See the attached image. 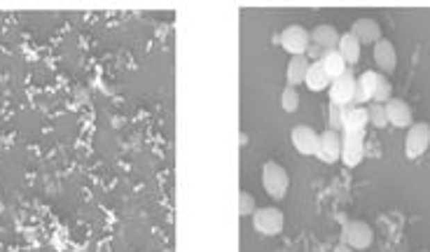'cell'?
Segmentation results:
<instances>
[{
  "label": "cell",
  "instance_id": "cell-6",
  "mask_svg": "<svg viewBox=\"0 0 430 252\" xmlns=\"http://www.w3.org/2000/svg\"><path fill=\"white\" fill-rule=\"evenodd\" d=\"M353 94H356V75L351 68H346V73L330 84V103L332 106H349L353 103Z\"/></svg>",
  "mask_w": 430,
  "mask_h": 252
},
{
  "label": "cell",
  "instance_id": "cell-26",
  "mask_svg": "<svg viewBox=\"0 0 430 252\" xmlns=\"http://www.w3.org/2000/svg\"><path fill=\"white\" fill-rule=\"evenodd\" d=\"M335 252H353V248H349V245H344V243H339L337 248H335Z\"/></svg>",
  "mask_w": 430,
  "mask_h": 252
},
{
  "label": "cell",
  "instance_id": "cell-22",
  "mask_svg": "<svg viewBox=\"0 0 430 252\" xmlns=\"http://www.w3.org/2000/svg\"><path fill=\"white\" fill-rule=\"evenodd\" d=\"M281 108L286 112H295L299 108V92L295 87H286L283 94H281Z\"/></svg>",
  "mask_w": 430,
  "mask_h": 252
},
{
  "label": "cell",
  "instance_id": "cell-2",
  "mask_svg": "<svg viewBox=\"0 0 430 252\" xmlns=\"http://www.w3.org/2000/svg\"><path fill=\"white\" fill-rule=\"evenodd\" d=\"M372 241H374V231H372L370 224H365L363 219H351V222L344 224V229H342L344 245H349L353 250H365V248H370Z\"/></svg>",
  "mask_w": 430,
  "mask_h": 252
},
{
  "label": "cell",
  "instance_id": "cell-24",
  "mask_svg": "<svg viewBox=\"0 0 430 252\" xmlns=\"http://www.w3.org/2000/svg\"><path fill=\"white\" fill-rule=\"evenodd\" d=\"M344 124V106H332L330 103V128L332 131H342Z\"/></svg>",
  "mask_w": 430,
  "mask_h": 252
},
{
  "label": "cell",
  "instance_id": "cell-4",
  "mask_svg": "<svg viewBox=\"0 0 430 252\" xmlns=\"http://www.w3.org/2000/svg\"><path fill=\"white\" fill-rule=\"evenodd\" d=\"M283 212L279 208H258L253 212V227L262 236H279L283 231Z\"/></svg>",
  "mask_w": 430,
  "mask_h": 252
},
{
  "label": "cell",
  "instance_id": "cell-3",
  "mask_svg": "<svg viewBox=\"0 0 430 252\" xmlns=\"http://www.w3.org/2000/svg\"><path fill=\"white\" fill-rule=\"evenodd\" d=\"M279 42L290 56H306V49H309V44H311V35L306 28L292 24V26H288V28H283V33L279 35Z\"/></svg>",
  "mask_w": 430,
  "mask_h": 252
},
{
  "label": "cell",
  "instance_id": "cell-14",
  "mask_svg": "<svg viewBox=\"0 0 430 252\" xmlns=\"http://www.w3.org/2000/svg\"><path fill=\"white\" fill-rule=\"evenodd\" d=\"M374 63L381 68V73H393L395 70V63H397V54H395V47L390 40H379L374 44Z\"/></svg>",
  "mask_w": 430,
  "mask_h": 252
},
{
  "label": "cell",
  "instance_id": "cell-21",
  "mask_svg": "<svg viewBox=\"0 0 430 252\" xmlns=\"http://www.w3.org/2000/svg\"><path fill=\"white\" fill-rule=\"evenodd\" d=\"M367 117H370V124L377 126V128H383L388 124V117H386V108H383V103H370L367 108Z\"/></svg>",
  "mask_w": 430,
  "mask_h": 252
},
{
  "label": "cell",
  "instance_id": "cell-1",
  "mask_svg": "<svg viewBox=\"0 0 430 252\" xmlns=\"http://www.w3.org/2000/svg\"><path fill=\"white\" fill-rule=\"evenodd\" d=\"M262 187L272 199H283L288 194V187H290V180H288L286 168L276 161H267L262 166Z\"/></svg>",
  "mask_w": 430,
  "mask_h": 252
},
{
  "label": "cell",
  "instance_id": "cell-13",
  "mask_svg": "<svg viewBox=\"0 0 430 252\" xmlns=\"http://www.w3.org/2000/svg\"><path fill=\"white\" fill-rule=\"evenodd\" d=\"M351 33L358 37L361 44H377L381 40V26L374 19H358L356 24L351 26Z\"/></svg>",
  "mask_w": 430,
  "mask_h": 252
},
{
  "label": "cell",
  "instance_id": "cell-20",
  "mask_svg": "<svg viewBox=\"0 0 430 252\" xmlns=\"http://www.w3.org/2000/svg\"><path fill=\"white\" fill-rule=\"evenodd\" d=\"M393 99V84H390L383 73H379V80H377V87H374V99L372 103H388Z\"/></svg>",
  "mask_w": 430,
  "mask_h": 252
},
{
  "label": "cell",
  "instance_id": "cell-19",
  "mask_svg": "<svg viewBox=\"0 0 430 252\" xmlns=\"http://www.w3.org/2000/svg\"><path fill=\"white\" fill-rule=\"evenodd\" d=\"M304 84L311 89V92H325L327 87L332 84L330 77L325 75L323 66H320L318 61L309 63V70H306V77H304Z\"/></svg>",
  "mask_w": 430,
  "mask_h": 252
},
{
  "label": "cell",
  "instance_id": "cell-5",
  "mask_svg": "<svg viewBox=\"0 0 430 252\" xmlns=\"http://www.w3.org/2000/svg\"><path fill=\"white\" fill-rule=\"evenodd\" d=\"M428 147H430V126L426 121H416L407 131L404 154H407V159H419L421 154H426Z\"/></svg>",
  "mask_w": 430,
  "mask_h": 252
},
{
  "label": "cell",
  "instance_id": "cell-18",
  "mask_svg": "<svg viewBox=\"0 0 430 252\" xmlns=\"http://www.w3.org/2000/svg\"><path fill=\"white\" fill-rule=\"evenodd\" d=\"M306 70H309V59H306V56H292L290 63H288V68H286L288 87H297V84H304Z\"/></svg>",
  "mask_w": 430,
  "mask_h": 252
},
{
  "label": "cell",
  "instance_id": "cell-15",
  "mask_svg": "<svg viewBox=\"0 0 430 252\" xmlns=\"http://www.w3.org/2000/svg\"><path fill=\"white\" fill-rule=\"evenodd\" d=\"M339 31L335 28V26H330V24H320L313 28V33H311V44H318L320 49H325V51H330V49H337V44H339Z\"/></svg>",
  "mask_w": 430,
  "mask_h": 252
},
{
  "label": "cell",
  "instance_id": "cell-25",
  "mask_svg": "<svg viewBox=\"0 0 430 252\" xmlns=\"http://www.w3.org/2000/svg\"><path fill=\"white\" fill-rule=\"evenodd\" d=\"M306 54H309L311 59L320 61V59H323V54H325V49H320L318 44H309V49H306Z\"/></svg>",
  "mask_w": 430,
  "mask_h": 252
},
{
  "label": "cell",
  "instance_id": "cell-7",
  "mask_svg": "<svg viewBox=\"0 0 430 252\" xmlns=\"http://www.w3.org/2000/svg\"><path fill=\"white\" fill-rule=\"evenodd\" d=\"M365 157V133H342V164L358 166Z\"/></svg>",
  "mask_w": 430,
  "mask_h": 252
},
{
  "label": "cell",
  "instance_id": "cell-16",
  "mask_svg": "<svg viewBox=\"0 0 430 252\" xmlns=\"http://www.w3.org/2000/svg\"><path fill=\"white\" fill-rule=\"evenodd\" d=\"M361 47L363 44L358 42V37L351 33H344L339 37V44H337V51L342 54V59L346 61V66H353V63L361 61Z\"/></svg>",
  "mask_w": 430,
  "mask_h": 252
},
{
  "label": "cell",
  "instance_id": "cell-11",
  "mask_svg": "<svg viewBox=\"0 0 430 252\" xmlns=\"http://www.w3.org/2000/svg\"><path fill=\"white\" fill-rule=\"evenodd\" d=\"M377 80H379L377 70H365L361 77H356V94H353V106L363 108L365 103H372V99H374Z\"/></svg>",
  "mask_w": 430,
  "mask_h": 252
},
{
  "label": "cell",
  "instance_id": "cell-23",
  "mask_svg": "<svg viewBox=\"0 0 430 252\" xmlns=\"http://www.w3.org/2000/svg\"><path fill=\"white\" fill-rule=\"evenodd\" d=\"M255 210H258L255 208V196L253 194H248V192H241L239 194V215L248 217V215H253Z\"/></svg>",
  "mask_w": 430,
  "mask_h": 252
},
{
  "label": "cell",
  "instance_id": "cell-9",
  "mask_svg": "<svg viewBox=\"0 0 430 252\" xmlns=\"http://www.w3.org/2000/svg\"><path fill=\"white\" fill-rule=\"evenodd\" d=\"M318 140H320V133H316L309 124H297L290 131V143L295 145V150L299 154H306V157H316V150H318Z\"/></svg>",
  "mask_w": 430,
  "mask_h": 252
},
{
  "label": "cell",
  "instance_id": "cell-17",
  "mask_svg": "<svg viewBox=\"0 0 430 252\" xmlns=\"http://www.w3.org/2000/svg\"><path fill=\"white\" fill-rule=\"evenodd\" d=\"M318 63H320V66H323L325 75L330 77L332 82H335L339 75H344V73H346V61L342 59V54H339L337 49L325 51V54H323V59H320Z\"/></svg>",
  "mask_w": 430,
  "mask_h": 252
},
{
  "label": "cell",
  "instance_id": "cell-8",
  "mask_svg": "<svg viewBox=\"0 0 430 252\" xmlns=\"http://www.w3.org/2000/svg\"><path fill=\"white\" fill-rule=\"evenodd\" d=\"M316 157L323 161V164H337V161L342 159V135L337 131H332V128L320 133Z\"/></svg>",
  "mask_w": 430,
  "mask_h": 252
},
{
  "label": "cell",
  "instance_id": "cell-10",
  "mask_svg": "<svg viewBox=\"0 0 430 252\" xmlns=\"http://www.w3.org/2000/svg\"><path fill=\"white\" fill-rule=\"evenodd\" d=\"M383 108H386L388 124H393L397 128H409L414 124L412 108H409L402 99H390L388 103H383Z\"/></svg>",
  "mask_w": 430,
  "mask_h": 252
},
{
  "label": "cell",
  "instance_id": "cell-12",
  "mask_svg": "<svg viewBox=\"0 0 430 252\" xmlns=\"http://www.w3.org/2000/svg\"><path fill=\"white\" fill-rule=\"evenodd\" d=\"M367 124H370L367 110L353 106V103L344 106V124H342L344 133H365V126Z\"/></svg>",
  "mask_w": 430,
  "mask_h": 252
}]
</instances>
